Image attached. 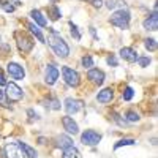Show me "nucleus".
Here are the masks:
<instances>
[{
    "mask_svg": "<svg viewBox=\"0 0 158 158\" xmlns=\"http://www.w3.org/2000/svg\"><path fill=\"white\" fill-rule=\"evenodd\" d=\"M48 44L51 46V49L56 52V56L60 57V59H65V57H68L70 54V48L67 44V41L60 36V33L54 32V30H51L49 35H48Z\"/></svg>",
    "mask_w": 158,
    "mask_h": 158,
    "instance_id": "obj_1",
    "label": "nucleus"
},
{
    "mask_svg": "<svg viewBox=\"0 0 158 158\" xmlns=\"http://www.w3.org/2000/svg\"><path fill=\"white\" fill-rule=\"evenodd\" d=\"M130 19H131L130 11L127 8H122V10L114 11V15L111 16V24L115 25V27H118V29L125 30V29H128V25H130Z\"/></svg>",
    "mask_w": 158,
    "mask_h": 158,
    "instance_id": "obj_2",
    "label": "nucleus"
},
{
    "mask_svg": "<svg viewBox=\"0 0 158 158\" xmlns=\"http://www.w3.org/2000/svg\"><path fill=\"white\" fill-rule=\"evenodd\" d=\"M62 76H63V81L67 82L68 85H71V87H77L79 82H81V77H79L77 71H74L70 67H63L62 68Z\"/></svg>",
    "mask_w": 158,
    "mask_h": 158,
    "instance_id": "obj_3",
    "label": "nucleus"
},
{
    "mask_svg": "<svg viewBox=\"0 0 158 158\" xmlns=\"http://www.w3.org/2000/svg\"><path fill=\"white\" fill-rule=\"evenodd\" d=\"M3 152H5L6 158H24V152L21 149L19 142H8V144H5Z\"/></svg>",
    "mask_w": 158,
    "mask_h": 158,
    "instance_id": "obj_4",
    "label": "nucleus"
},
{
    "mask_svg": "<svg viewBox=\"0 0 158 158\" xmlns=\"http://www.w3.org/2000/svg\"><path fill=\"white\" fill-rule=\"evenodd\" d=\"M6 97L10 101L16 103V101H21L22 97H24V92L21 87H18L15 82H8L6 84Z\"/></svg>",
    "mask_w": 158,
    "mask_h": 158,
    "instance_id": "obj_5",
    "label": "nucleus"
},
{
    "mask_svg": "<svg viewBox=\"0 0 158 158\" xmlns=\"http://www.w3.org/2000/svg\"><path fill=\"white\" fill-rule=\"evenodd\" d=\"M100 141H101V135L94 130H87L81 135V142L84 146H97Z\"/></svg>",
    "mask_w": 158,
    "mask_h": 158,
    "instance_id": "obj_6",
    "label": "nucleus"
},
{
    "mask_svg": "<svg viewBox=\"0 0 158 158\" xmlns=\"http://www.w3.org/2000/svg\"><path fill=\"white\" fill-rule=\"evenodd\" d=\"M6 71L13 79H16V81H21V79H24V76H25L24 67H21V65L16 63V62H10L8 67H6Z\"/></svg>",
    "mask_w": 158,
    "mask_h": 158,
    "instance_id": "obj_7",
    "label": "nucleus"
},
{
    "mask_svg": "<svg viewBox=\"0 0 158 158\" xmlns=\"http://www.w3.org/2000/svg\"><path fill=\"white\" fill-rule=\"evenodd\" d=\"M63 104H65V109H67L68 114H76L84 109V101L77 100V98H67Z\"/></svg>",
    "mask_w": 158,
    "mask_h": 158,
    "instance_id": "obj_8",
    "label": "nucleus"
},
{
    "mask_svg": "<svg viewBox=\"0 0 158 158\" xmlns=\"http://www.w3.org/2000/svg\"><path fill=\"white\" fill-rule=\"evenodd\" d=\"M59 68L56 67V65H52L49 63L48 67H46V71H44V79H46V84L48 85H54L57 82V79H59Z\"/></svg>",
    "mask_w": 158,
    "mask_h": 158,
    "instance_id": "obj_9",
    "label": "nucleus"
},
{
    "mask_svg": "<svg viewBox=\"0 0 158 158\" xmlns=\"http://www.w3.org/2000/svg\"><path fill=\"white\" fill-rule=\"evenodd\" d=\"M18 36V48L22 51V52H30L32 51V48H33V41L27 36V35H21V33H18L16 35Z\"/></svg>",
    "mask_w": 158,
    "mask_h": 158,
    "instance_id": "obj_10",
    "label": "nucleus"
},
{
    "mask_svg": "<svg viewBox=\"0 0 158 158\" xmlns=\"http://www.w3.org/2000/svg\"><path fill=\"white\" fill-rule=\"evenodd\" d=\"M62 125H63V128L67 130L70 135H77V133H79V127H77V123L73 120V117H70V115L62 117Z\"/></svg>",
    "mask_w": 158,
    "mask_h": 158,
    "instance_id": "obj_11",
    "label": "nucleus"
},
{
    "mask_svg": "<svg viewBox=\"0 0 158 158\" xmlns=\"http://www.w3.org/2000/svg\"><path fill=\"white\" fill-rule=\"evenodd\" d=\"M118 54H120V57H122L125 62H128V63H135V62L138 60V57H139L138 52H136L133 48H122Z\"/></svg>",
    "mask_w": 158,
    "mask_h": 158,
    "instance_id": "obj_12",
    "label": "nucleus"
},
{
    "mask_svg": "<svg viewBox=\"0 0 158 158\" xmlns=\"http://www.w3.org/2000/svg\"><path fill=\"white\" fill-rule=\"evenodd\" d=\"M87 77H89L94 84H97V85H101V84L104 82V73H103L101 70H98V68H92V70L87 73Z\"/></svg>",
    "mask_w": 158,
    "mask_h": 158,
    "instance_id": "obj_13",
    "label": "nucleus"
},
{
    "mask_svg": "<svg viewBox=\"0 0 158 158\" xmlns=\"http://www.w3.org/2000/svg\"><path fill=\"white\" fill-rule=\"evenodd\" d=\"M112 98H114V90H112L111 87L103 89V90L100 92V94L97 95L98 103H111V101H112Z\"/></svg>",
    "mask_w": 158,
    "mask_h": 158,
    "instance_id": "obj_14",
    "label": "nucleus"
},
{
    "mask_svg": "<svg viewBox=\"0 0 158 158\" xmlns=\"http://www.w3.org/2000/svg\"><path fill=\"white\" fill-rule=\"evenodd\" d=\"M144 29L152 30V32H155L158 29V15H156V11H153L152 15L144 21Z\"/></svg>",
    "mask_w": 158,
    "mask_h": 158,
    "instance_id": "obj_15",
    "label": "nucleus"
},
{
    "mask_svg": "<svg viewBox=\"0 0 158 158\" xmlns=\"http://www.w3.org/2000/svg\"><path fill=\"white\" fill-rule=\"evenodd\" d=\"M30 18L35 21V24L38 25V27H46V25H48L46 18L43 16V13L40 11V10H32L30 11Z\"/></svg>",
    "mask_w": 158,
    "mask_h": 158,
    "instance_id": "obj_16",
    "label": "nucleus"
},
{
    "mask_svg": "<svg viewBox=\"0 0 158 158\" xmlns=\"http://www.w3.org/2000/svg\"><path fill=\"white\" fill-rule=\"evenodd\" d=\"M27 27L30 29V32L35 35V38L38 40V41H41V43H44V41H46V40H44V36H43V32H41V29H40L36 24H33V22H29V24H27Z\"/></svg>",
    "mask_w": 158,
    "mask_h": 158,
    "instance_id": "obj_17",
    "label": "nucleus"
},
{
    "mask_svg": "<svg viewBox=\"0 0 158 158\" xmlns=\"http://www.w3.org/2000/svg\"><path fill=\"white\" fill-rule=\"evenodd\" d=\"M57 146H59L60 149H68V147L73 146V139H71L70 136H67V135H60V136L57 138Z\"/></svg>",
    "mask_w": 158,
    "mask_h": 158,
    "instance_id": "obj_18",
    "label": "nucleus"
},
{
    "mask_svg": "<svg viewBox=\"0 0 158 158\" xmlns=\"http://www.w3.org/2000/svg\"><path fill=\"white\" fill-rule=\"evenodd\" d=\"M63 158H82V155L74 146H71L68 149H63Z\"/></svg>",
    "mask_w": 158,
    "mask_h": 158,
    "instance_id": "obj_19",
    "label": "nucleus"
},
{
    "mask_svg": "<svg viewBox=\"0 0 158 158\" xmlns=\"http://www.w3.org/2000/svg\"><path fill=\"white\" fill-rule=\"evenodd\" d=\"M19 144H21V149H22L24 155H27L29 158H36V156H38L36 150H35L33 147H30L29 144H25V142H19Z\"/></svg>",
    "mask_w": 158,
    "mask_h": 158,
    "instance_id": "obj_20",
    "label": "nucleus"
},
{
    "mask_svg": "<svg viewBox=\"0 0 158 158\" xmlns=\"http://www.w3.org/2000/svg\"><path fill=\"white\" fill-rule=\"evenodd\" d=\"M43 104H44L46 108L52 109V111H59V109H60V101L56 100V98H48V100L43 101Z\"/></svg>",
    "mask_w": 158,
    "mask_h": 158,
    "instance_id": "obj_21",
    "label": "nucleus"
},
{
    "mask_svg": "<svg viewBox=\"0 0 158 158\" xmlns=\"http://www.w3.org/2000/svg\"><path fill=\"white\" fill-rule=\"evenodd\" d=\"M135 139H120L118 142H115L114 144V149L117 150V149H120V147H125V146H135Z\"/></svg>",
    "mask_w": 158,
    "mask_h": 158,
    "instance_id": "obj_22",
    "label": "nucleus"
},
{
    "mask_svg": "<svg viewBox=\"0 0 158 158\" xmlns=\"http://www.w3.org/2000/svg\"><path fill=\"white\" fill-rule=\"evenodd\" d=\"M144 46H146L147 51L155 52V51H156V40H155V38H147L146 41H144Z\"/></svg>",
    "mask_w": 158,
    "mask_h": 158,
    "instance_id": "obj_23",
    "label": "nucleus"
},
{
    "mask_svg": "<svg viewBox=\"0 0 158 158\" xmlns=\"http://www.w3.org/2000/svg\"><path fill=\"white\" fill-rule=\"evenodd\" d=\"M106 6H108L109 10H115V8L122 10V8H125V5L120 2V0H108V2H106Z\"/></svg>",
    "mask_w": 158,
    "mask_h": 158,
    "instance_id": "obj_24",
    "label": "nucleus"
},
{
    "mask_svg": "<svg viewBox=\"0 0 158 158\" xmlns=\"http://www.w3.org/2000/svg\"><path fill=\"white\" fill-rule=\"evenodd\" d=\"M49 15H51V19L52 21H57L60 18V10L56 5H52V6H49Z\"/></svg>",
    "mask_w": 158,
    "mask_h": 158,
    "instance_id": "obj_25",
    "label": "nucleus"
},
{
    "mask_svg": "<svg viewBox=\"0 0 158 158\" xmlns=\"http://www.w3.org/2000/svg\"><path fill=\"white\" fill-rule=\"evenodd\" d=\"M125 117H127L128 122H138L139 120V114L135 112V111H127L125 112Z\"/></svg>",
    "mask_w": 158,
    "mask_h": 158,
    "instance_id": "obj_26",
    "label": "nucleus"
},
{
    "mask_svg": "<svg viewBox=\"0 0 158 158\" xmlns=\"http://www.w3.org/2000/svg\"><path fill=\"white\" fill-rule=\"evenodd\" d=\"M70 27H71V36L74 38V40H81V32H79V29L76 27V25L73 24V22H70Z\"/></svg>",
    "mask_w": 158,
    "mask_h": 158,
    "instance_id": "obj_27",
    "label": "nucleus"
},
{
    "mask_svg": "<svg viewBox=\"0 0 158 158\" xmlns=\"http://www.w3.org/2000/svg\"><path fill=\"white\" fill-rule=\"evenodd\" d=\"M136 62L139 63V67L146 68V67H149V65H150L152 59H150V57H138V60H136Z\"/></svg>",
    "mask_w": 158,
    "mask_h": 158,
    "instance_id": "obj_28",
    "label": "nucleus"
},
{
    "mask_svg": "<svg viewBox=\"0 0 158 158\" xmlns=\"http://www.w3.org/2000/svg\"><path fill=\"white\" fill-rule=\"evenodd\" d=\"M81 63H82L84 68H90V67H94V59H92L90 56H85V57H82Z\"/></svg>",
    "mask_w": 158,
    "mask_h": 158,
    "instance_id": "obj_29",
    "label": "nucleus"
},
{
    "mask_svg": "<svg viewBox=\"0 0 158 158\" xmlns=\"http://www.w3.org/2000/svg\"><path fill=\"white\" fill-rule=\"evenodd\" d=\"M133 95H135L133 87H127L125 92H123V100H125V101H130L131 98H133Z\"/></svg>",
    "mask_w": 158,
    "mask_h": 158,
    "instance_id": "obj_30",
    "label": "nucleus"
},
{
    "mask_svg": "<svg viewBox=\"0 0 158 158\" xmlns=\"http://www.w3.org/2000/svg\"><path fill=\"white\" fill-rule=\"evenodd\" d=\"M2 8H3L6 13H13V11L16 10L15 5H11V3H8V2H2Z\"/></svg>",
    "mask_w": 158,
    "mask_h": 158,
    "instance_id": "obj_31",
    "label": "nucleus"
},
{
    "mask_svg": "<svg viewBox=\"0 0 158 158\" xmlns=\"http://www.w3.org/2000/svg\"><path fill=\"white\" fill-rule=\"evenodd\" d=\"M89 3H92L95 8H101L103 6V0H87Z\"/></svg>",
    "mask_w": 158,
    "mask_h": 158,
    "instance_id": "obj_32",
    "label": "nucleus"
},
{
    "mask_svg": "<svg viewBox=\"0 0 158 158\" xmlns=\"http://www.w3.org/2000/svg\"><path fill=\"white\" fill-rule=\"evenodd\" d=\"M114 120H115L118 125H120V127H125V125H127V120H125V118L122 120V118H120V115H114Z\"/></svg>",
    "mask_w": 158,
    "mask_h": 158,
    "instance_id": "obj_33",
    "label": "nucleus"
},
{
    "mask_svg": "<svg viewBox=\"0 0 158 158\" xmlns=\"http://www.w3.org/2000/svg\"><path fill=\"white\" fill-rule=\"evenodd\" d=\"M106 62H108L109 65H112V67H117V59H115L114 56H109V57L106 59Z\"/></svg>",
    "mask_w": 158,
    "mask_h": 158,
    "instance_id": "obj_34",
    "label": "nucleus"
},
{
    "mask_svg": "<svg viewBox=\"0 0 158 158\" xmlns=\"http://www.w3.org/2000/svg\"><path fill=\"white\" fill-rule=\"evenodd\" d=\"M8 82H6V79H5V74H3V71L0 70V85H6Z\"/></svg>",
    "mask_w": 158,
    "mask_h": 158,
    "instance_id": "obj_35",
    "label": "nucleus"
},
{
    "mask_svg": "<svg viewBox=\"0 0 158 158\" xmlns=\"http://www.w3.org/2000/svg\"><path fill=\"white\" fill-rule=\"evenodd\" d=\"M29 115H32V118H33V117H35V118H38V114H36V112H33L32 109H29Z\"/></svg>",
    "mask_w": 158,
    "mask_h": 158,
    "instance_id": "obj_36",
    "label": "nucleus"
},
{
    "mask_svg": "<svg viewBox=\"0 0 158 158\" xmlns=\"http://www.w3.org/2000/svg\"><path fill=\"white\" fill-rule=\"evenodd\" d=\"M0 158H6V155H5L3 149H0Z\"/></svg>",
    "mask_w": 158,
    "mask_h": 158,
    "instance_id": "obj_37",
    "label": "nucleus"
},
{
    "mask_svg": "<svg viewBox=\"0 0 158 158\" xmlns=\"http://www.w3.org/2000/svg\"><path fill=\"white\" fill-rule=\"evenodd\" d=\"M2 100H3V90L0 89V101H2Z\"/></svg>",
    "mask_w": 158,
    "mask_h": 158,
    "instance_id": "obj_38",
    "label": "nucleus"
},
{
    "mask_svg": "<svg viewBox=\"0 0 158 158\" xmlns=\"http://www.w3.org/2000/svg\"><path fill=\"white\" fill-rule=\"evenodd\" d=\"M52 2H56V0H52Z\"/></svg>",
    "mask_w": 158,
    "mask_h": 158,
    "instance_id": "obj_39",
    "label": "nucleus"
}]
</instances>
